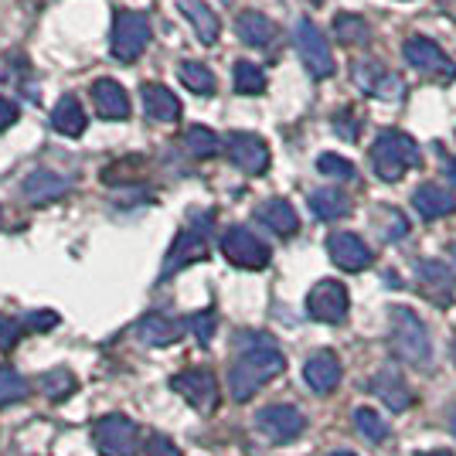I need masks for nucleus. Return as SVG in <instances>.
Wrapping results in <instances>:
<instances>
[{
	"instance_id": "obj_1",
	"label": "nucleus",
	"mask_w": 456,
	"mask_h": 456,
	"mask_svg": "<svg viewBox=\"0 0 456 456\" xmlns=\"http://www.w3.org/2000/svg\"><path fill=\"white\" fill-rule=\"evenodd\" d=\"M286 368V358L283 351L273 344V338L266 334H259L252 344L242 347V354L235 358L232 364V371H228V388H232V399L235 402H248L263 385L276 379V375H283Z\"/></svg>"
},
{
	"instance_id": "obj_2",
	"label": "nucleus",
	"mask_w": 456,
	"mask_h": 456,
	"mask_svg": "<svg viewBox=\"0 0 456 456\" xmlns=\"http://www.w3.org/2000/svg\"><path fill=\"white\" fill-rule=\"evenodd\" d=\"M419 164V147L416 140L409 134H399V130H385L379 134L375 140V147H371V167L379 174L381 181H399L402 174L409 171V167H416Z\"/></svg>"
},
{
	"instance_id": "obj_3",
	"label": "nucleus",
	"mask_w": 456,
	"mask_h": 456,
	"mask_svg": "<svg viewBox=\"0 0 456 456\" xmlns=\"http://www.w3.org/2000/svg\"><path fill=\"white\" fill-rule=\"evenodd\" d=\"M392 351L399 354L405 364H429L433 358V344H429V330L419 321L409 306H395L392 310Z\"/></svg>"
},
{
	"instance_id": "obj_4",
	"label": "nucleus",
	"mask_w": 456,
	"mask_h": 456,
	"mask_svg": "<svg viewBox=\"0 0 456 456\" xmlns=\"http://www.w3.org/2000/svg\"><path fill=\"white\" fill-rule=\"evenodd\" d=\"M211 211L205 215H194V222L191 225L181 228V235L174 239L171 252H167V259H164V269H160V276L167 280L174 273H181L184 266L191 263H201V259H208V232H211Z\"/></svg>"
},
{
	"instance_id": "obj_5",
	"label": "nucleus",
	"mask_w": 456,
	"mask_h": 456,
	"mask_svg": "<svg viewBox=\"0 0 456 456\" xmlns=\"http://www.w3.org/2000/svg\"><path fill=\"white\" fill-rule=\"evenodd\" d=\"M147 45H151V18L140 11H119L113 18V41H110L116 61L130 65L143 55Z\"/></svg>"
},
{
	"instance_id": "obj_6",
	"label": "nucleus",
	"mask_w": 456,
	"mask_h": 456,
	"mask_svg": "<svg viewBox=\"0 0 456 456\" xmlns=\"http://www.w3.org/2000/svg\"><path fill=\"white\" fill-rule=\"evenodd\" d=\"M93 443L102 456H136L140 450V429L130 416L110 412L93 426Z\"/></svg>"
},
{
	"instance_id": "obj_7",
	"label": "nucleus",
	"mask_w": 456,
	"mask_h": 456,
	"mask_svg": "<svg viewBox=\"0 0 456 456\" xmlns=\"http://www.w3.org/2000/svg\"><path fill=\"white\" fill-rule=\"evenodd\" d=\"M293 41H297V52L304 58L306 72L314 78H327L334 76V55H330V45L317 31L314 20H297V31H293Z\"/></svg>"
},
{
	"instance_id": "obj_8",
	"label": "nucleus",
	"mask_w": 456,
	"mask_h": 456,
	"mask_svg": "<svg viewBox=\"0 0 456 456\" xmlns=\"http://www.w3.org/2000/svg\"><path fill=\"white\" fill-rule=\"evenodd\" d=\"M222 252L232 266L239 269H266L269 266V246L256 239L246 225H232L222 235Z\"/></svg>"
},
{
	"instance_id": "obj_9",
	"label": "nucleus",
	"mask_w": 456,
	"mask_h": 456,
	"mask_svg": "<svg viewBox=\"0 0 456 456\" xmlns=\"http://www.w3.org/2000/svg\"><path fill=\"white\" fill-rule=\"evenodd\" d=\"M171 388L198 412H215L218 409V381L208 368H188L171 379Z\"/></svg>"
},
{
	"instance_id": "obj_10",
	"label": "nucleus",
	"mask_w": 456,
	"mask_h": 456,
	"mask_svg": "<svg viewBox=\"0 0 456 456\" xmlns=\"http://www.w3.org/2000/svg\"><path fill=\"white\" fill-rule=\"evenodd\" d=\"M347 306H351V297L338 280H321L306 297V314L321 323H341L347 317Z\"/></svg>"
},
{
	"instance_id": "obj_11",
	"label": "nucleus",
	"mask_w": 456,
	"mask_h": 456,
	"mask_svg": "<svg viewBox=\"0 0 456 456\" xmlns=\"http://www.w3.org/2000/svg\"><path fill=\"white\" fill-rule=\"evenodd\" d=\"M304 412L293 409V405H266V409L256 412V429L273 443H293L304 433Z\"/></svg>"
},
{
	"instance_id": "obj_12",
	"label": "nucleus",
	"mask_w": 456,
	"mask_h": 456,
	"mask_svg": "<svg viewBox=\"0 0 456 456\" xmlns=\"http://www.w3.org/2000/svg\"><path fill=\"white\" fill-rule=\"evenodd\" d=\"M225 147H228V160H232V164H235L242 174H252V177L266 174L269 147H266V140H263V136H256V134H228Z\"/></svg>"
},
{
	"instance_id": "obj_13",
	"label": "nucleus",
	"mask_w": 456,
	"mask_h": 456,
	"mask_svg": "<svg viewBox=\"0 0 456 456\" xmlns=\"http://www.w3.org/2000/svg\"><path fill=\"white\" fill-rule=\"evenodd\" d=\"M327 252H330V263L341 266L344 273H362L371 266V248L354 232H334L327 239Z\"/></svg>"
},
{
	"instance_id": "obj_14",
	"label": "nucleus",
	"mask_w": 456,
	"mask_h": 456,
	"mask_svg": "<svg viewBox=\"0 0 456 456\" xmlns=\"http://www.w3.org/2000/svg\"><path fill=\"white\" fill-rule=\"evenodd\" d=\"M405 61L412 65V69H419V72H439V76H456V69L450 65V58L443 55V48H439L433 38H422V35H416V38L405 41Z\"/></svg>"
},
{
	"instance_id": "obj_15",
	"label": "nucleus",
	"mask_w": 456,
	"mask_h": 456,
	"mask_svg": "<svg viewBox=\"0 0 456 456\" xmlns=\"http://www.w3.org/2000/svg\"><path fill=\"white\" fill-rule=\"evenodd\" d=\"M184 330H188V323L177 321V317H167V314H147L143 321L136 323L140 341L151 344V347H171V344L184 338Z\"/></svg>"
},
{
	"instance_id": "obj_16",
	"label": "nucleus",
	"mask_w": 456,
	"mask_h": 456,
	"mask_svg": "<svg viewBox=\"0 0 456 456\" xmlns=\"http://www.w3.org/2000/svg\"><path fill=\"white\" fill-rule=\"evenodd\" d=\"M304 379L317 395H330L338 388V381H341V362H338V354L334 351L310 354L304 364Z\"/></svg>"
},
{
	"instance_id": "obj_17",
	"label": "nucleus",
	"mask_w": 456,
	"mask_h": 456,
	"mask_svg": "<svg viewBox=\"0 0 456 456\" xmlns=\"http://www.w3.org/2000/svg\"><path fill=\"white\" fill-rule=\"evenodd\" d=\"M93 106L95 113H99V119L116 123V119H126L130 116V95L113 78H99V82H93Z\"/></svg>"
},
{
	"instance_id": "obj_18",
	"label": "nucleus",
	"mask_w": 456,
	"mask_h": 456,
	"mask_svg": "<svg viewBox=\"0 0 456 456\" xmlns=\"http://www.w3.org/2000/svg\"><path fill=\"white\" fill-rule=\"evenodd\" d=\"M69 188H72V181L55 171H31L24 177V184H20L24 198H28L31 205H52L61 194H69Z\"/></svg>"
},
{
	"instance_id": "obj_19",
	"label": "nucleus",
	"mask_w": 456,
	"mask_h": 456,
	"mask_svg": "<svg viewBox=\"0 0 456 456\" xmlns=\"http://www.w3.org/2000/svg\"><path fill=\"white\" fill-rule=\"evenodd\" d=\"M354 82H358L368 95H379V99H399L402 89H405L399 76L379 69V61H358V65H354Z\"/></svg>"
},
{
	"instance_id": "obj_20",
	"label": "nucleus",
	"mask_w": 456,
	"mask_h": 456,
	"mask_svg": "<svg viewBox=\"0 0 456 456\" xmlns=\"http://www.w3.org/2000/svg\"><path fill=\"white\" fill-rule=\"evenodd\" d=\"M143 113L157 119V123H177L181 119V102H177V95L167 89V86H160V82H143Z\"/></svg>"
},
{
	"instance_id": "obj_21",
	"label": "nucleus",
	"mask_w": 456,
	"mask_h": 456,
	"mask_svg": "<svg viewBox=\"0 0 456 456\" xmlns=\"http://www.w3.org/2000/svg\"><path fill=\"white\" fill-rule=\"evenodd\" d=\"M371 392H375L392 412H405V409L412 405V392H409V385L402 381V375L395 368H381L379 375L371 379Z\"/></svg>"
},
{
	"instance_id": "obj_22",
	"label": "nucleus",
	"mask_w": 456,
	"mask_h": 456,
	"mask_svg": "<svg viewBox=\"0 0 456 456\" xmlns=\"http://www.w3.org/2000/svg\"><path fill=\"white\" fill-rule=\"evenodd\" d=\"M412 208L426 218V222H436V218H446L450 211H456V198L446 188L439 184H422L412 194Z\"/></svg>"
},
{
	"instance_id": "obj_23",
	"label": "nucleus",
	"mask_w": 456,
	"mask_h": 456,
	"mask_svg": "<svg viewBox=\"0 0 456 456\" xmlns=\"http://www.w3.org/2000/svg\"><path fill=\"white\" fill-rule=\"evenodd\" d=\"M235 31H239V38L246 41L248 48H266L276 38V24L263 11H242L239 20H235Z\"/></svg>"
},
{
	"instance_id": "obj_24",
	"label": "nucleus",
	"mask_w": 456,
	"mask_h": 456,
	"mask_svg": "<svg viewBox=\"0 0 456 456\" xmlns=\"http://www.w3.org/2000/svg\"><path fill=\"white\" fill-rule=\"evenodd\" d=\"M86 110H82V102H78L76 95H61L55 102V110H52V126H55V134L61 136H82L86 134Z\"/></svg>"
},
{
	"instance_id": "obj_25",
	"label": "nucleus",
	"mask_w": 456,
	"mask_h": 456,
	"mask_svg": "<svg viewBox=\"0 0 456 456\" xmlns=\"http://www.w3.org/2000/svg\"><path fill=\"white\" fill-rule=\"evenodd\" d=\"M256 218H259L266 228H273L276 235H297V228H300L297 211H293V205L283 201V198H269L266 205H259Z\"/></svg>"
},
{
	"instance_id": "obj_26",
	"label": "nucleus",
	"mask_w": 456,
	"mask_h": 456,
	"mask_svg": "<svg viewBox=\"0 0 456 456\" xmlns=\"http://www.w3.org/2000/svg\"><path fill=\"white\" fill-rule=\"evenodd\" d=\"M181 11H184V18L191 20V28H194V35L201 38V45H215V41H218L222 24H218L215 11H211L205 0H184Z\"/></svg>"
},
{
	"instance_id": "obj_27",
	"label": "nucleus",
	"mask_w": 456,
	"mask_h": 456,
	"mask_svg": "<svg viewBox=\"0 0 456 456\" xmlns=\"http://www.w3.org/2000/svg\"><path fill=\"white\" fill-rule=\"evenodd\" d=\"M310 211L321 218V222H334V218H344L351 211V201L347 194L338 188H321L310 194Z\"/></svg>"
},
{
	"instance_id": "obj_28",
	"label": "nucleus",
	"mask_w": 456,
	"mask_h": 456,
	"mask_svg": "<svg viewBox=\"0 0 456 456\" xmlns=\"http://www.w3.org/2000/svg\"><path fill=\"white\" fill-rule=\"evenodd\" d=\"M416 280L422 286V293H433L439 304H446V293H450V269L439 266V263H419L416 266Z\"/></svg>"
},
{
	"instance_id": "obj_29",
	"label": "nucleus",
	"mask_w": 456,
	"mask_h": 456,
	"mask_svg": "<svg viewBox=\"0 0 456 456\" xmlns=\"http://www.w3.org/2000/svg\"><path fill=\"white\" fill-rule=\"evenodd\" d=\"M38 388L45 392V399L61 402L78 388V379L69 371V368H52V371H45V375L38 379Z\"/></svg>"
},
{
	"instance_id": "obj_30",
	"label": "nucleus",
	"mask_w": 456,
	"mask_h": 456,
	"mask_svg": "<svg viewBox=\"0 0 456 456\" xmlns=\"http://www.w3.org/2000/svg\"><path fill=\"white\" fill-rule=\"evenodd\" d=\"M177 78L194 95H215V76H211L208 65H201V61H181L177 65Z\"/></svg>"
},
{
	"instance_id": "obj_31",
	"label": "nucleus",
	"mask_w": 456,
	"mask_h": 456,
	"mask_svg": "<svg viewBox=\"0 0 456 456\" xmlns=\"http://www.w3.org/2000/svg\"><path fill=\"white\" fill-rule=\"evenodd\" d=\"M232 82H235V93L242 95H259L266 89V72L256 65V61H235V69H232Z\"/></svg>"
},
{
	"instance_id": "obj_32",
	"label": "nucleus",
	"mask_w": 456,
	"mask_h": 456,
	"mask_svg": "<svg viewBox=\"0 0 456 456\" xmlns=\"http://www.w3.org/2000/svg\"><path fill=\"white\" fill-rule=\"evenodd\" d=\"M184 147H188L191 157L208 160V157H215V153L222 151V140L211 134L208 126H191L188 134H184Z\"/></svg>"
},
{
	"instance_id": "obj_33",
	"label": "nucleus",
	"mask_w": 456,
	"mask_h": 456,
	"mask_svg": "<svg viewBox=\"0 0 456 456\" xmlns=\"http://www.w3.org/2000/svg\"><path fill=\"white\" fill-rule=\"evenodd\" d=\"M20 399H28V379L14 371L11 364H0V409Z\"/></svg>"
},
{
	"instance_id": "obj_34",
	"label": "nucleus",
	"mask_w": 456,
	"mask_h": 456,
	"mask_svg": "<svg viewBox=\"0 0 456 456\" xmlns=\"http://www.w3.org/2000/svg\"><path fill=\"white\" fill-rule=\"evenodd\" d=\"M334 35H338L341 45H362V41H368L371 28L358 14H341V18H334Z\"/></svg>"
},
{
	"instance_id": "obj_35",
	"label": "nucleus",
	"mask_w": 456,
	"mask_h": 456,
	"mask_svg": "<svg viewBox=\"0 0 456 456\" xmlns=\"http://www.w3.org/2000/svg\"><path fill=\"white\" fill-rule=\"evenodd\" d=\"M354 426H358V433H362L368 443L388 439V426H385V419H381L375 409H358V412H354Z\"/></svg>"
},
{
	"instance_id": "obj_36",
	"label": "nucleus",
	"mask_w": 456,
	"mask_h": 456,
	"mask_svg": "<svg viewBox=\"0 0 456 456\" xmlns=\"http://www.w3.org/2000/svg\"><path fill=\"white\" fill-rule=\"evenodd\" d=\"M379 222H381V239H385V242H402V239L409 235V222H405V215H402L399 208H381Z\"/></svg>"
},
{
	"instance_id": "obj_37",
	"label": "nucleus",
	"mask_w": 456,
	"mask_h": 456,
	"mask_svg": "<svg viewBox=\"0 0 456 456\" xmlns=\"http://www.w3.org/2000/svg\"><path fill=\"white\" fill-rule=\"evenodd\" d=\"M317 171L327 174V177H338V181H354V164L338 157V153H321Z\"/></svg>"
},
{
	"instance_id": "obj_38",
	"label": "nucleus",
	"mask_w": 456,
	"mask_h": 456,
	"mask_svg": "<svg viewBox=\"0 0 456 456\" xmlns=\"http://www.w3.org/2000/svg\"><path fill=\"white\" fill-rule=\"evenodd\" d=\"M188 327L194 330V338L201 344H208L211 338H215V314L211 310H201V314H194L188 321Z\"/></svg>"
},
{
	"instance_id": "obj_39",
	"label": "nucleus",
	"mask_w": 456,
	"mask_h": 456,
	"mask_svg": "<svg viewBox=\"0 0 456 456\" xmlns=\"http://www.w3.org/2000/svg\"><path fill=\"white\" fill-rule=\"evenodd\" d=\"M143 456H181V450L174 446V439H167L164 433H153L143 446Z\"/></svg>"
},
{
	"instance_id": "obj_40",
	"label": "nucleus",
	"mask_w": 456,
	"mask_h": 456,
	"mask_svg": "<svg viewBox=\"0 0 456 456\" xmlns=\"http://www.w3.org/2000/svg\"><path fill=\"white\" fill-rule=\"evenodd\" d=\"M20 330H24V323L11 321V317H0V351H7V347H14L20 338Z\"/></svg>"
},
{
	"instance_id": "obj_41",
	"label": "nucleus",
	"mask_w": 456,
	"mask_h": 456,
	"mask_svg": "<svg viewBox=\"0 0 456 456\" xmlns=\"http://www.w3.org/2000/svg\"><path fill=\"white\" fill-rule=\"evenodd\" d=\"M334 130L344 136V140H358V119L351 110H341V113L334 116Z\"/></svg>"
},
{
	"instance_id": "obj_42",
	"label": "nucleus",
	"mask_w": 456,
	"mask_h": 456,
	"mask_svg": "<svg viewBox=\"0 0 456 456\" xmlns=\"http://www.w3.org/2000/svg\"><path fill=\"white\" fill-rule=\"evenodd\" d=\"M55 323H58V314H52V310H38V314H28L24 327H28V330H52Z\"/></svg>"
},
{
	"instance_id": "obj_43",
	"label": "nucleus",
	"mask_w": 456,
	"mask_h": 456,
	"mask_svg": "<svg viewBox=\"0 0 456 456\" xmlns=\"http://www.w3.org/2000/svg\"><path fill=\"white\" fill-rule=\"evenodd\" d=\"M14 123H18V106L0 95V130H11Z\"/></svg>"
},
{
	"instance_id": "obj_44",
	"label": "nucleus",
	"mask_w": 456,
	"mask_h": 456,
	"mask_svg": "<svg viewBox=\"0 0 456 456\" xmlns=\"http://www.w3.org/2000/svg\"><path fill=\"white\" fill-rule=\"evenodd\" d=\"M450 429H453V436H456V405H453V412H450Z\"/></svg>"
},
{
	"instance_id": "obj_45",
	"label": "nucleus",
	"mask_w": 456,
	"mask_h": 456,
	"mask_svg": "<svg viewBox=\"0 0 456 456\" xmlns=\"http://www.w3.org/2000/svg\"><path fill=\"white\" fill-rule=\"evenodd\" d=\"M327 456H354L351 450H334V453H327Z\"/></svg>"
},
{
	"instance_id": "obj_46",
	"label": "nucleus",
	"mask_w": 456,
	"mask_h": 456,
	"mask_svg": "<svg viewBox=\"0 0 456 456\" xmlns=\"http://www.w3.org/2000/svg\"><path fill=\"white\" fill-rule=\"evenodd\" d=\"M426 456H453L450 450H433V453H426Z\"/></svg>"
},
{
	"instance_id": "obj_47",
	"label": "nucleus",
	"mask_w": 456,
	"mask_h": 456,
	"mask_svg": "<svg viewBox=\"0 0 456 456\" xmlns=\"http://www.w3.org/2000/svg\"><path fill=\"white\" fill-rule=\"evenodd\" d=\"M446 171H450V177L456 181V160H450V167H446Z\"/></svg>"
},
{
	"instance_id": "obj_48",
	"label": "nucleus",
	"mask_w": 456,
	"mask_h": 456,
	"mask_svg": "<svg viewBox=\"0 0 456 456\" xmlns=\"http://www.w3.org/2000/svg\"><path fill=\"white\" fill-rule=\"evenodd\" d=\"M450 263H453V269H456V246H450Z\"/></svg>"
},
{
	"instance_id": "obj_49",
	"label": "nucleus",
	"mask_w": 456,
	"mask_h": 456,
	"mask_svg": "<svg viewBox=\"0 0 456 456\" xmlns=\"http://www.w3.org/2000/svg\"><path fill=\"white\" fill-rule=\"evenodd\" d=\"M453 362H456V341H453Z\"/></svg>"
}]
</instances>
